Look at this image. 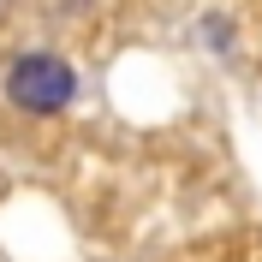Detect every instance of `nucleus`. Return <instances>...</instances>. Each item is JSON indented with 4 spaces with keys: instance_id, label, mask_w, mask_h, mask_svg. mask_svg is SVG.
I'll return each mask as SVG.
<instances>
[{
    "instance_id": "obj_3",
    "label": "nucleus",
    "mask_w": 262,
    "mask_h": 262,
    "mask_svg": "<svg viewBox=\"0 0 262 262\" xmlns=\"http://www.w3.org/2000/svg\"><path fill=\"white\" fill-rule=\"evenodd\" d=\"M0 6H6V0H0Z\"/></svg>"
},
{
    "instance_id": "obj_1",
    "label": "nucleus",
    "mask_w": 262,
    "mask_h": 262,
    "mask_svg": "<svg viewBox=\"0 0 262 262\" xmlns=\"http://www.w3.org/2000/svg\"><path fill=\"white\" fill-rule=\"evenodd\" d=\"M6 101L24 107V114H66L72 101H78V72L60 60V54H18L6 66Z\"/></svg>"
},
{
    "instance_id": "obj_2",
    "label": "nucleus",
    "mask_w": 262,
    "mask_h": 262,
    "mask_svg": "<svg viewBox=\"0 0 262 262\" xmlns=\"http://www.w3.org/2000/svg\"><path fill=\"white\" fill-rule=\"evenodd\" d=\"M203 42H209V48H221V54H227L232 48V18H203Z\"/></svg>"
}]
</instances>
